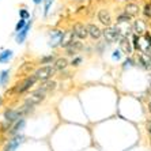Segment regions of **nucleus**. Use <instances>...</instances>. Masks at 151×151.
Masks as SVG:
<instances>
[{
    "mask_svg": "<svg viewBox=\"0 0 151 151\" xmlns=\"http://www.w3.org/2000/svg\"><path fill=\"white\" fill-rule=\"evenodd\" d=\"M65 30L61 29H52L48 32V45L50 48H60V41L63 38V34Z\"/></svg>",
    "mask_w": 151,
    "mask_h": 151,
    "instance_id": "20e7f679",
    "label": "nucleus"
},
{
    "mask_svg": "<svg viewBox=\"0 0 151 151\" xmlns=\"http://www.w3.org/2000/svg\"><path fill=\"white\" fill-rule=\"evenodd\" d=\"M14 59V50L12 49H3L0 52V64H7Z\"/></svg>",
    "mask_w": 151,
    "mask_h": 151,
    "instance_id": "dca6fc26",
    "label": "nucleus"
},
{
    "mask_svg": "<svg viewBox=\"0 0 151 151\" xmlns=\"http://www.w3.org/2000/svg\"><path fill=\"white\" fill-rule=\"evenodd\" d=\"M139 64H140L144 70H150L151 68V57L148 56L147 53L139 55Z\"/></svg>",
    "mask_w": 151,
    "mask_h": 151,
    "instance_id": "a211bd4d",
    "label": "nucleus"
},
{
    "mask_svg": "<svg viewBox=\"0 0 151 151\" xmlns=\"http://www.w3.org/2000/svg\"><path fill=\"white\" fill-rule=\"evenodd\" d=\"M55 74H56V70L53 68V65H41V67H38L34 71L35 78H37L40 82H42V83L50 81V78Z\"/></svg>",
    "mask_w": 151,
    "mask_h": 151,
    "instance_id": "7ed1b4c3",
    "label": "nucleus"
},
{
    "mask_svg": "<svg viewBox=\"0 0 151 151\" xmlns=\"http://www.w3.org/2000/svg\"><path fill=\"white\" fill-rule=\"evenodd\" d=\"M132 19L131 17H128V15L125 14V12H121L120 15H117V18H116V23L117 25H121V23H129V21Z\"/></svg>",
    "mask_w": 151,
    "mask_h": 151,
    "instance_id": "5701e85b",
    "label": "nucleus"
},
{
    "mask_svg": "<svg viewBox=\"0 0 151 151\" xmlns=\"http://www.w3.org/2000/svg\"><path fill=\"white\" fill-rule=\"evenodd\" d=\"M140 7L137 6L136 3H134V1H129V3H127L125 6H124V11L123 12H125L128 17L131 18H135L139 15V12H140Z\"/></svg>",
    "mask_w": 151,
    "mask_h": 151,
    "instance_id": "9b49d317",
    "label": "nucleus"
},
{
    "mask_svg": "<svg viewBox=\"0 0 151 151\" xmlns=\"http://www.w3.org/2000/svg\"><path fill=\"white\" fill-rule=\"evenodd\" d=\"M27 22H29V21H25V19H19V21H18V23L15 25V33L21 32L22 29H23L26 25H27Z\"/></svg>",
    "mask_w": 151,
    "mask_h": 151,
    "instance_id": "c85d7f7f",
    "label": "nucleus"
},
{
    "mask_svg": "<svg viewBox=\"0 0 151 151\" xmlns=\"http://www.w3.org/2000/svg\"><path fill=\"white\" fill-rule=\"evenodd\" d=\"M132 30H134V34L137 35H143L147 33V23L143 19H136L132 25Z\"/></svg>",
    "mask_w": 151,
    "mask_h": 151,
    "instance_id": "f8f14e48",
    "label": "nucleus"
},
{
    "mask_svg": "<svg viewBox=\"0 0 151 151\" xmlns=\"http://www.w3.org/2000/svg\"><path fill=\"white\" fill-rule=\"evenodd\" d=\"M32 26H33V19H30V21L27 22V25L22 29L21 32L15 33V41H17V44L22 45V44L26 41V38H27V35H29V32L32 30Z\"/></svg>",
    "mask_w": 151,
    "mask_h": 151,
    "instance_id": "6e6552de",
    "label": "nucleus"
},
{
    "mask_svg": "<svg viewBox=\"0 0 151 151\" xmlns=\"http://www.w3.org/2000/svg\"><path fill=\"white\" fill-rule=\"evenodd\" d=\"M87 30H88V37L91 40H99L102 37V29L95 23H88L87 25Z\"/></svg>",
    "mask_w": 151,
    "mask_h": 151,
    "instance_id": "ddd939ff",
    "label": "nucleus"
},
{
    "mask_svg": "<svg viewBox=\"0 0 151 151\" xmlns=\"http://www.w3.org/2000/svg\"><path fill=\"white\" fill-rule=\"evenodd\" d=\"M123 30L120 29L119 25H112L108 26L102 30V37L105 38V42H109V44H114V42H119L123 37Z\"/></svg>",
    "mask_w": 151,
    "mask_h": 151,
    "instance_id": "f257e3e1",
    "label": "nucleus"
},
{
    "mask_svg": "<svg viewBox=\"0 0 151 151\" xmlns=\"http://www.w3.org/2000/svg\"><path fill=\"white\" fill-rule=\"evenodd\" d=\"M0 104H1V98H0Z\"/></svg>",
    "mask_w": 151,
    "mask_h": 151,
    "instance_id": "f704fd0d",
    "label": "nucleus"
},
{
    "mask_svg": "<svg viewBox=\"0 0 151 151\" xmlns=\"http://www.w3.org/2000/svg\"><path fill=\"white\" fill-rule=\"evenodd\" d=\"M121 53H123V52H121L120 49L113 50V53H112V59L114 60V61H116V60H117V61H119V60H121Z\"/></svg>",
    "mask_w": 151,
    "mask_h": 151,
    "instance_id": "c756f323",
    "label": "nucleus"
},
{
    "mask_svg": "<svg viewBox=\"0 0 151 151\" xmlns=\"http://www.w3.org/2000/svg\"><path fill=\"white\" fill-rule=\"evenodd\" d=\"M19 19H25V21L32 19V18H30V11L26 10V8H21V10H19Z\"/></svg>",
    "mask_w": 151,
    "mask_h": 151,
    "instance_id": "cd10ccee",
    "label": "nucleus"
},
{
    "mask_svg": "<svg viewBox=\"0 0 151 151\" xmlns=\"http://www.w3.org/2000/svg\"><path fill=\"white\" fill-rule=\"evenodd\" d=\"M147 128H148V132H150V135H151V125H148Z\"/></svg>",
    "mask_w": 151,
    "mask_h": 151,
    "instance_id": "473e14b6",
    "label": "nucleus"
},
{
    "mask_svg": "<svg viewBox=\"0 0 151 151\" xmlns=\"http://www.w3.org/2000/svg\"><path fill=\"white\" fill-rule=\"evenodd\" d=\"M52 65L56 71H63L70 65V61H68L65 57H59V59H56V61H55Z\"/></svg>",
    "mask_w": 151,
    "mask_h": 151,
    "instance_id": "f3484780",
    "label": "nucleus"
},
{
    "mask_svg": "<svg viewBox=\"0 0 151 151\" xmlns=\"http://www.w3.org/2000/svg\"><path fill=\"white\" fill-rule=\"evenodd\" d=\"M83 49V42L81 41V40H76L75 38L74 41L71 42L70 45L65 48V52H67L68 56H78V53L81 52V50Z\"/></svg>",
    "mask_w": 151,
    "mask_h": 151,
    "instance_id": "9d476101",
    "label": "nucleus"
},
{
    "mask_svg": "<svg viewBox=\"0 0 151 151\" xmlns=\"http://www.w3.org/2000/svg\"><path fill=\"white\" fill-rule=\"evenodd\" d=\"M56 86H57V83L55 81H48V82H44V84H42L41 87H40V90L48 94V93L53 91V90L56 88Z\"/></svg>",
    "mask_w": 151,
    "mask_h": 151,
    "instance_id": "aec40b11",
    "label": "nucleus"
},
{
    "mask_svg": "<svg viewBox=\"0 0 151 151\" xmlns=\"http://www.w3.org/2000/svg\"><path fill=\"white\" fill-rule=\"evenodd\" d=\"M119 49L121 50V52L124 53V55H127V56H131L132 55V52H134V45H132V40L128 37V35H123L121 37V40L119 41Z\"/></svg>",
    "mask_w": 151,
    "mask_h": 151,
    "instance_id": "0eeeda50",
    "label": "nucleus"
},
{
    "mask_svg": "<svg viewBox=\"0 0 151 151\" xmlns=\"http://www.w3.org/2000/svg\"><path fill=\"white\" fill-rule=\"evenodd\" d=\"M150 106H151V102H150Z\"/></svg>",
    "mask_w": 151,
    "mask_h": 151,
    "instance_id": "c9c22d12",
    "label": "nucleus"
},
{
    "mask_svg": "<svg viewBox=\"0 0 151 151\" xmlns=\"http://www.w3.org/2000/svg\"><path fill=\"white\" fill-rule=\"evenodd\" d=\"M53 3H55V0H45L44 1V17H48L50 12V8H52Z\"/></svg>",
    "mask_w": 151,
    "mask_h": 151,
    "instance_id": "b1692460",
    "label": "nucleus"
},
{
    "mask_svg": "<svg viewBox=\"0 0 151 151\" xmlns=\"http://www.w3.org/2000/svg\"><path fill=\"white\" fill-rule=\"evenodd\" d=\"M135 64H136V63H135V60L132 59L131 56H128L125 60H124V63H123V68H124V70H127V68H132V67L135 65Z\"/></svg>",
    "mask_w": 151,
    "mask_h": 151,
    "instance_id": "bb28decb",
    "label": "nucleus"
},
{
    "mask_svg": "<svg viewBox=\"0 0 151 151\" xmlns=\"http://www.w3.org/2000/svg\"><path fill=\"white\" fill-rule=\"evenodd\" d=\"M143 14L146 15L147 18H150V17H151V6H150V4H146V6H144Z\"/></svg>",
    "mask_w": 151,
    "mask_h": 151,
    "instance_id": "7c9ffc66",
    "label": "nucleus"
},
{
    "mask_svg": "<svg viewBox=\"0 0 151 151\" xmlns=\"http://www.w3.org/2000/svg\"><path fill=\"white\" fill-rule=\"evenodd\" d=\"M56 61V56L55 55H48V56H42L41 57V60H40V63L41 64H44V65H52L53 63Z\"/></svg>",
    "mask_w": 151,
    "mask_h": 151,
    "instance_id": "412c9836",
    "label": "nucleus"
},
{
    "mask_svg": "<svg viewBox=\"0 0 151 151\" xmlns=\"http://www.w3.org/2000/svg\"><path fill=\"white\" fill-rule=\"evenodd\" d=\"M97 18H98V21L101 22V23L105 26V27H108V26H112V23H113L112 14H110V11L108 10V8H101V10L98 11V15H97Z\"/></svg>",
    "mask_w": 151,
    "mask_h": 151,
    "instance_id": "1a4fd4ad",
    "label": "nucleus"
},
{
    "mask_svg": "<svg viewBox=\"0 0 151 151\" xmlns=\"http://www.w3.org/2000/svg\"><path fill=\"white\" fill-rule=\"evenodd\" d=\"M32 1H33V4H34L35 7H38V6H41V4L45 1V0H32Z\"/></svg>",
    "mask_w": 151,
    "mask_h": 151,
    "instance_id": "2f4dec72",
    "label": "nucleus"
},
{
    "mask_svg": "<svg viewBox=\"0 0 151 151\" xmlns=\"http://www.w3.org/2000/svg\"><path fill=\"white\" fill-rule=\"evenodd\" d=\"M72 33H74L75 38L76 40H86L88 37V30H87V25H84V23H82V22H76V23H74V26H72Z\"/></svg>",
    "mask_w": 151,
    "mask_h": 151,
    "instance_id": "39448f33",
    "label": "nucleus"
},
{
    "mask_svg": "<svg viewBox=\"0 0 151 151\" xmlns=\"http://www.w3.org/2000/svg\"><path fill=\"white\" fill-rule=\"evenodd\" d=\"M147 55H148V56L151 57V49H150V50H148V52H147Z\"/></svg>",
    "mask_w": 151,
    "mask_h": 151,
    "instance_id": "72a5a7b5",
    "label": "nucleus"
},
{
    "mask_svg": "<svg viewBox=\"0 0 151 151\" xmlns=\"http://www.w3.org/2000/svg\"><path fill=\"white\" fill-rule=\"evenodd\" d=\"M23 140H25V137L22 136V135H15L12 139L10 140V143L7 144V147H6V150H8V151H14L15 148L19 146V144H22L23 143Z\"/></svg>",
    "mask_w": 151,
    "mask_h": 151,
    "instance_id": "2eb2a0df",
    "label": "nucleus"
},
{
    "mask_svg": "<svg viewBox=\"0 0 151 151\" xmlns=\"http://www.w3.org/2000/svg\"><path fill=\"white\" fill-rule=\"evenodd\" d=\"M74 40H75V35H74V33H72V30H65L63 34V38L60 41V48H64V49H65Z\"/></svg>",
    "mask_w": 151,
    "mask_h": 151,
    "instance_id": "4468645a",
    "label": "nucleus"
},
{
    "mask_svg": "<svg viewBox=\"0 0 151 151\" xmlns=\"http://www.w3.org/2000/svg\"><path fill=\"white\" fill-rule=\"evenodd\" d=\"M82 63H83V57L82 56H75L74 59L70 61V65L71 67H74V68H76V67H79Z\"/></svg>",
    "mask_w": 151,
    "mask_h": 151,
    "instance_id": "a878e982",
    "label": "nucleus"
},
{
    "mask_svg": "<svg viewBox=\"0 0 151 151\" xmlns=\"http://www.w3.org/2000/svg\"><path fill=\"white\" fill-rule=\"evenodd\" d=\"M37 82H38V79L35 78L34 74H32V75H29V76H26L21 83L15 84V87L12 88V91L17 93V94H23V93L29 91V90H30V88H32Z\"/></svg>",
    "mask_w": 151,
    "mask_h": 151,
    "instance_id": "f03ea898",
    "label": "nucleus"
},
{
    "mask_svg": "<svg viewBox=\"0 0 151 151\" xmlns=\"http://www.w3.org/2000/svg\"><path fill=\"white\" fill-rule=\"evenodd\" d=\"M45 98H46V93H44V91H41L40 88H37L35 91H33L32 94L26 98L25 104H29V105H32V106H35V105H38V104H41Z\"/></svg>",
    "mask_w": 151,
    "mask_h": 151,
    "instance_id": "423d86ee",
    "label": "nucleus"
},
{
    "mask_svg": "<svg viewBox=\"0 0 151 151\" xmlns=\"http://www.w3.org/2000/svg\"><path fill=\"white\" fill-rule=\"evenodd\" d=\"M10 81V70H3L0 72V86H6Z\"/></svg>",
    "mask_w": 151,
    "mask_h": 151,
    "instance_id": "4be33fe9",
    "label": "nucleus"
},
{
    "mask_svg": "<svg viewBox=\"0 0 151 151\" xmlns=\"http://www.w3.org/2000/svg\"><path fill=\"white\" fill-rule=\"evenodd\" d=\"M132 45H134V49L135 50H142V46H140V35L134 34V37H132Z\"/></svg>",
    "mask_w": 151,
    "mask_h": 151,
    "instance_id": "393cba45",
    "label": "nucleus"
},
{
    "mask_svg": "<svg viewBox=\"0 0 151 151\" xmlns=\"http://www.w3.org/2000/svg\"><path fill=\"white\" fill-rule=\"evenodd\" d=\"M25 124H26V120L23 119V117H22V119H19L18 121H15L14 127L11 128V134H12V135H18V134H19V131L23 129Z\"/></svg>",
    "mask_w": 151,
    "mask_h": 151,
    "instance_id": "6ab92c4d",
    "label": "nucleus"
}]
</instances>
